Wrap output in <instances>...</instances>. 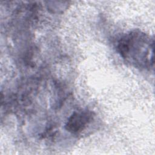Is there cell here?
Returning a JSON list of instances; mask_svg holds the SVG:
<instances>
[{"mask_svg":"<svg viewBox=\"0 0 155 155\" xmlns=\"http://www.w3.org/2000/svg\"><path fill=\"white\" fill-rule=\"evenodd\" d=\"M117 48L121 56L131 62L140 66L145 65L151 61V50L153 42L145 34L132 32L124 36L118 43Z\"/></svg>","mask_w":155,"mask_h":155,"instance_id":"obj_1","label":"cell"},{"mask_svg":"<svg viewBox=\"0 0 155 155\" xmlns=\"http://www.w3.org/2000/svg\"><path fill=\"white\" fill-rule=\"evenodd\" d=\"M91 117V114L88 111H76L68 118L65 128L72 133H79L86 127Z\"/></svg>","mask_w":155,"mask_h":155,"instance_id":"obj_2","label":"cell"}]
</instances>
